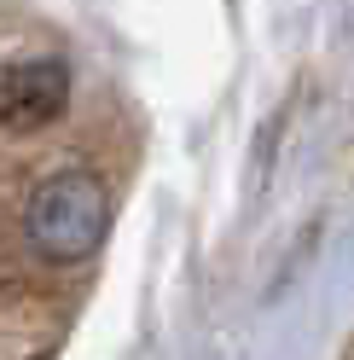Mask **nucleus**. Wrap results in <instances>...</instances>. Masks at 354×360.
Here are the masks:
<instances>
[{"label": "nucleus", "instance_id": "obj_2", "mask_svg": "<svg viewBox=\"0 0 354 360\" xmlns=\"http://www.w3.org/2000/svg\"><path fill=\"white\" fill-rule=\"evenodd\" d=\"M70 99V70L58 58H35L0 76V122L6 128H41Z\"/></svg>", "mask_w": 354, "mask_h": 360}, {"label": "nucleus", "instance_id": "obj_1", "mask_svg": "<svg viewBox=\"0 0 354 360\" xmlns=\"http://www.w3.org/2000/svg\"><path fill=\"white\" fill-rule=\"evenodd\" d=\"M110 227V192L87 169H58L29 192L24 204V233L47 262H81L99 250Z\"/></svg>", "mask_w": 354, "mask_h": 360}]
</instances>
